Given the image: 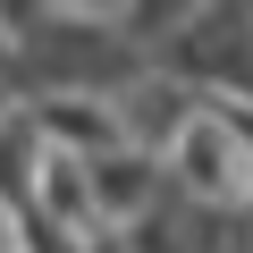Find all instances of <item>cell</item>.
<instances>
[{
    "instance_id": "cell-6",
    "label": "cell",
    "mask_w": 253,
    "mask_h": 253,
    "mask_svg": "<svg viewBox=\"0 0 253 253\" xmlns=\"http://www.w3.org/2000/svg\"><path fill=\"white\" fill-rule=\"evenodd\" d=\"M236 236H245V245H253V203H245V211H236Z\"/></svg>"
},
{
    "instance_id": "cell-5",
    "label": "cell",
    "mask_w": 253,
    "mask_h": 253,
    "mask_svg": "<svg viewBox=\"0 0 253 253\" xmlns=\"http://www.w3.org/2000/svg\"><path fill=\"white\" fill-rule=\"evenodd\" d=\"M42 135H34V118H26V101H9V110H0V211H26L34 203V177H42Z\"/></svg>"
},
{
    "instance_id": "cell-2",
    "label": "cell",
    "mask_w": 253,
    "mask_h": 253,
    "mask_svg": "<svg viewBox=\"0 0 253 253\" xmlns=\"http://www.w3.org/2000/svg\"><path fill=\"white\" fill-rule=\"evenodd\" d=\"M203 110H211V101H203L194 84L161 76V68L126 76V84L110 93V118H118V144H126V152H144V161H169V144L186 135V126H194Z\"/></svg>"
},
{
    "instance_id": "cell-1",
    "label": "cell",
    "mask_w": 253,
    "mask_h": 253,
    "mask_svg": "<svg viewBox=\"0 0 253 253\" xmlns=\"http://www.w3.org/2000/svg\"><path fill=\"white\" fill-rule=\"evenodd\" d=\"M161 177H169V194H186V203H203V211H219V219H236V211L253 203V161H245V144H236V126H228L219 101L169 144Z\"/></svg>"
},
{
    "instance_id": "cell-3",
    "label": "cell",
    "mask_w": 253,
    "mask_h": 253,
    "mask_svg": "<svg viewBox=\"0 0 253 253\" xmlns=\"http://www.w3.org/2000/svg\"><path fill=\"white\" fill-rule=\"evenodd\" d=\"M76 169H84V203H93V228H101V236L135 228V219L161 203V186H169V177H161V161L126 152V144H118V152H101V161H76Z\"/></svg>"
},
{
    "instance_id": "cell-7",
    "label": "cell",
    "mask_w": 253,
    "mask_h": 253,
    "mask_svg": "<svg viewBox=\"0 0 253 253\" xmlns=\"http://www.w3.org/2000/svg\"><path fill=\"white\" fill-rule=\"evenodd\" d=\"M9 101H17V93H9V84H0V110H9Z\"/></svg>"
},
{
    "instance_id": "cell-4",
    "label": "cell",
    "mask_w": 253,
    "mask_h": 253,
    "mask_svg": "<svg viewBox=\"0 0 253 253\" xmlns=\"http://www.w3.org/2000/svg\"><path fill=\"white\" fill-rule=\"evenodd\" d=\"M110 245L118 253H228L236 245V219H219V211H203V203H186V194L161 186V203L135 228H118Z\"/></svg>"
}]
</instances>
